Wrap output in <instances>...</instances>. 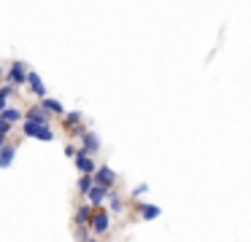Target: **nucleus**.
I'll use <instances>...</instances> for the list:
<instances>
[{
  "instance_id": "nucleus-4",
  "label": "nucleus",
  "mask_w": 251,
  "mask_h": 242,
  "mask_svg": "<svg viewBox=\"0 0 251 242\" xmlns=\"http://www.w3.org/2000/svg\"><path fill=\"white\" fill-rule=\"evenodd\" d=\"M92 177H95V183H98V186H105V188H114V186H116V180H119V175H116V172L111 170L108 164L95 167Z\"/></svg>"
},
{
  "instance_id": "nucleus-16",
  "label": "nucleus",
  "mask_w": 251,
  "mask_h": 242,
  "mask_svg": "<svg viewBox=\"0 0 251 242\" xmlns=\"http://www.w3.org/2000/svg\"><path fill=\"white\" fill-rule=\"evenodd\" d=\"M0 118L17 124V121H22V110H19V108H6V110H0Z\"/></svg>"
},
{
  "instance_id": "nucleus-23",
  "label": "nucleus",
  "mask_w": 251,
  "mask_h": 242,
  "mask_svg": "<svg viewBox=\"0 0 251 242\" xmlns=\"http://www.w3.org/2000/svg\"><path fill=\"white\" fill-rule=\"evenodd\" d=\"M76 154H78V148H76L73 143H68V145H65V156H68V159H73Z\"/></svg>"
},
{
  "instance_id": "nucleus-1",
  "label": "nucleus",
  "mask_w": 251,
  "mask_h": 242,
  "mask_svg": "<svg viewBox=\"0 0 251 242\" xmlns=\"http://www.w3.org/2000/svg\"><path fill=\"white\" fill-rule=\"evenodd\" d=\"M22 134L25 137H33V140H44V143H51L54 140V129L51 124H35V121H22Z\"/></svg>"
},
{
  "instance_id": "nucleus-11",
  "label": "nucleus",
  "mask_w": 251,
  "mask_h": 242,
  "mask_svg": "<svg viewBox=\"0 0 251 242\" xmlns=\"http://www.w3.org/2000/svg\"><path fill=\"white\" fill-rule=\"evenodd\" d=\"M14 159H17V145L3 143V145H0V170L11 167V164H14Z\"/></svg>"
},
{
  "instance_id": "nucleus-22",
  "label": "nucleus",
  "mask_w": 251,
  "mask_h": 242,
  "mask_svg": "<svg viewBox=\"0 0 251 242\" xmlns=\"http://www.w3.org/2000/svg\"><path fill=\"white\" fill-rule=\"evenodd\" d=\"M11 127H14L11 121H6V118H0V132H3V134H8V132H11Z\"/></svg>"
},
{
  "instance_id": "nucleus-8",
  "label": "nucleus",
  "mask_w": 251,
  "mask_h": 242,
  "mask_svg": "<svg viewBox=\"0 0 251 242\" xmlns=\"http://www.w3.org/2000/svg\"><path fill=\"white\" fill-rule=\"evenodd\" d=\"M105 199H108V188H105V186H98V183H95V186L87 191V202L92 204V207H100Z\"/></svg>"
},
{
  "instance_id": "nucleus-2",
  "label": "nucleus",
  "mask_w": 251,
  "mask_h": 242,
  "mask_svg": "<svg viewBox=\"0 0 251 242\" xmlns=\"http://www.w3.org/2000/svg\"><path fill=\"white\" fill-rule=\"evenodd\" d=\"M108 229H111V213L108 210L95 207L92 220H89V231H92L95 237H103V234H108Z\"/></svg>"
},
{
  "instance_id": "nucleus-24",
  "label": "nucleus",
  "mask_w": 251,
  "mask_h": 242,
  "mask_svg": "<svg viewBox=\"0 0 251 242\" xmlns=\"http://www.w3.org/2000/svg\"><path fill=\"white\" fill-rule=\"evenodd\" d=\"M6 137H8V134H3V132H0V145L6 143Z\"/></svg>"
},
{
  "instance_id": "nucleus-13",
  "label": "nucleus",
  "mask_w": 251,
  "mask_h": 242,
  "mask_svg": "<svg viewBox=\"0 0 251 242\" xmlns=\"http://www.w3.org/2000/svg\"><path fill=\"white\" fill-rule=\"evenodd\" d=\"M41 108H46L51 116H65V105L60 100H51V97H41Z\"/></svg>"
},
{
  "instance_id": "nucleus-21",
  "label": "nucleus",
  "mask_w": 251,
  "mask_h": 242,
  "mask_svg": "<svg viewBox=\"0 0 251 242\" xmlns=\"http://www.w3.org/2000/svg\"><path fill=\"white\" fill-rule=\"evenodd\" d=\"M146 191H149V186H146V183H138V186L130 191V197H135V199H138V197H143Z\"/></svg>"
},
{
  "instance_id": "nucleus-14",
  "label": "nucleus",
  "mask_w": 251,
  "mask_h": 242,
  "mask_svg": "<svg viewBox=\"0 0 251 242\" xmlns=\"http://www.w3.org/2000/svg\"><path fill=\"white\" fill-rule=\"evenodd\" d=\"M78 124H84V113L81 110H71V113L62 116V127L65 129H73V127H78Z\"/></svg>"
},
{
  "instance_id": "nucleus-3",
  "label": "nucleus",
  "mask_w": 251,
  "mask_h": 242,
  "mask_svg": "<svg viewBox=\"0 0 251 242\" xmlns=\"http://www.w3.org/2000/svg\"><path fill=\"white\" fill-rule=\"evenodd\" d=\"M6 78H8V84L17 89V86H25L27 84V65L25 62H11V67H8V73H6Z\"/></svg>"
},
{
  "instance_id": "nucleus-6",
  "label": "nucleus",
  "mask_w": 251,
  "mask_h": 242,
  "mask_svg": "<svg viewBox=\"0 0 251 242\" xmlns=\"http://www.w3.org/2000/svg\"><path fill=\"white\" fill-rule=\"evenodd\" d=\"M73 161H76V170L81 172V175H92V172H95V167H98V164L92 161V156H89V154H84L81 148H78V154L73 156Z\"/></svg>"
},
{
  "instance_id": "nucleus-9",
  "label": "nucleus",
  "mask_w": 251,
  "mask_h": 242,
  "mask_svg": "<svg viewBox=\"0 0 251 242\" xmlns=\"http://www.w3.org/2000/svg\"><path fill=\"white\" fill-rule=\"evenodd\" d=\"M81 151L84 154H98L100 151V137H98V132H92V129H87V134L81 137Z\"/></svg>"
},
{
  "instance_id": "nucleus-7",
  "label": "nucleus",
  "mask_w": 251,
  "mask_h": 242,
  "mask_svg": "<svg viewBox=\"0 0 251 242\" xmlns=\"http://www.w3.org/2000/svg\"><path fill=\"white\" fill-rule=\"evenodd\" d=\"M92 213H95V207H92L89 202L78 204L76 213H73V223H76V226H89V220H92Z\"/></svg>"
},
{
  "instance_id": "nucleus-26",
  "label": "nucleus",
  "mask_w": 251,
  "mask_h": 242,
  "mask_svg": "<svg viewBox=\"0 0 251 242\" xmlns=\"http://www.w3.org/2000/svg\"><path fill=\"white\" fill-rule=\"evenodd\" d=\"M87 242H98V240H92V237H89V240H87Z\"/></svg>"
},
{
  "instance_id": "nucleus-12",
  "label": "nucleus",
  "mask_w": 251,
  "mask_h": 242,
  "mask_svg": "<svg viewBox=\"0 0 251 242\" xmlns=\"http://www.w3.org/2000/svg\"><path fill=\"white\" fill-rule=\"evenodd\" d=\"M135 210L141 213V218H143V220H157L159 215H162V210H159L157 204H146V202H141Z\"/></svg>"
},
{
  "instance_id": "nucleus-17",
  "label": "nucleus",
  "mask_w": 251,
  "mask_h": 242,
  "mask_svg": "<svg viewBox=\"0 0 251 242\" xmlns=\"http://www.w3.org/2000/svg\"><path fill=\"white\" fill-rule=\"evenodd\" d=\"M92 186H95V177L92 175H81V177H78V194H81V197H87V191Z\"/></svg>"
},
{
  "instance_id": "nucleus-15",
  "label": "nucleus",
  "mask_w": 251,
  "mask_h": 242,
  "mask_svg": "<svg viewBox=\"0 0 251 242\" xmlns=\"http://www.w3.org/2000/svg\"><path fill=\"white\" fill-rule=\"evenodd\" d=\"M122 207H125V202H122L119 191L108 188V213H122Z\"/></svg>"
},
{
  "instance_id": "nucleus-19",
  "label": "nucleus",
  "mask_w": 251,
  "mask_h": 242,
  "mask_svg": "<svg viewBox=\"0 0 251 242\" xmlns=\"http://www.w3.org/2000/svg\"><path fill=\"white\" fill-rule=\"evenodd\" d=\"M89 234H92V231H89V226H76V240L78 242H87Z\"/></svg>"
},
{
  "instance_id": "nucleus-18",
  "label": "nucleus",
  "mask_w": 251,
  "mask_h": 242,
  "mask_svg": "<svg viewBox=\"0 0 251 242\" xmlns=\"http://www.w3.org/2000/svg\"><path fill=\"white\" fill-rule=\"evenodd\" d=\"M14 91H17L14 86H3V89H0V110H6L8 108V97H11Z\"/></svg>"
},
{
  "instance_id": "nucleus-20",
  "label": "nucleus",
  "mask_w": 251,
  "mask_h": 242,
  "mask_svg": "<svg viewBox=\"0 0 251 242\" xmlns=\"http://www.w3.org/2000/svg\"><path fill=\"white\" fill-rule=\"evenodd\" d=\"M68 134H71V137H78V140H81L84 134H87V127H84V124H78V127L68 129Z\"/></svg>"
},
{
  "instance_id": "nucleus-5",
  "label": "nucleus",
  "mask_w": 251,
  "mask_h": 242,
  "mask_svg": "<svg viewBox=\"0 0 251 242\" xmlns=\"http://www.w3.org/2000/svg\"><path fill=\"white\" fill-rule=\"evenodd\" d=\"M25 118H27V121H35V124H51V113L41 105H30L27 110H25Z\"/></svg>"
},
{
  "instance_id": "nucleus-10",
  "label": "nucleus",
  "mask_w": 251,
  "mask_h": 242,
  "mask_svg": "<svg viewBox=\"0 0 251 242\" xmlns=\"http://www.w3.org/2000/svg\"><path fill=\"white\" fill-rule=\"evenodd\" d=\"M27 89L33 91L35 97H46V86H44V78H41L35 70H27Z\"/></svg>"
},
{
  "instance_id": "nucleus-25",
  "label": "nucleus",
  "mask_w": 251,
  "mask_h": 242,
  "mask_svg": "<svg viewBox=\"0 0 251 242\" xmlns=\"http://www.w3.org/2000/svg\"><path fill=\"white\" fill-rule=\"evenodd\" d=\"M3 78H6V73H3V67H0V81H3Z\"/></svg>"
}]
</instances>
